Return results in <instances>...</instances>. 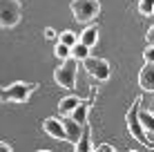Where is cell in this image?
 Returning a JSON list of instances; mask_svg holds the SVG:
<instances>
[{
    "instance_id": "1",
    "label": "cell",
    "mask_w": 154,
    "mask_h": 152,
    "mask_svg": "<svg viewBox=\"0 0 154 152\" xmlns=\"http://www.w3.org/2000/svg\"><path fill=\"white\" fill-rule=\"evenodd\" d=\"M36 90H38V83L16 81L9 87H0V103H27Z\"/></svg>"
},
{
    "instance_id": "2",
    "label": "cell",
    "mask_w": 154,
    "mask_h": 152,
    "mask_svg": "<svg viewBox=\"0 0 154 152\" xmlns=\"http://www.w3.org/2000/svg\"><path fill=\"white\" fill-rule=\"evenodd\" d=\"M72 16L78 23H94V18H98L100 14V0H72L69 2Z\"/></svg>"
},
{
    "instance_id": "3",
    "label": "cell",
    "mask_w": 154,
    "mask_h": 152,
    "mask_svg": "<svg viewBox=\"0 0 154 152\" xmlns=\"http://www.w3.org/2000/svg\"><path fill=\"white\" fill-rule=\"evenodd\" d=\"M54 81L65 90H74L78 81V60H74L72 56L67 60H63L54 72Z\"/></svg>"
},
{
    "instance_id": "4",
    "label": "cell",
    "mask_w": 154,
    "mask_h": 152,
    "mask_svg": "<svg viewBox=\"0 0 154 152\" xmlns=\"http://www.w3.org/2000/svg\"><path fill=\"white\" fill-rule=\"evenodd\" d=\"M23 18V2L20 0H0V27L14 29Z\"/></svg>"
},
{
    "instance_id": "5",
    "label": "cell",
    "mask_w": 154,
    "mask_h": 152,
    "mask_svg": "<svg viewBox=\"0 0 154 152\" xmlns=\"http://www.w3.org/2000/svg\"><path fill=\"white\" fill-rule=\"evenodd\" d=\"M83 67L85 72H87L92 78H96L100 83H107L109 76H112V67H109V63L105 58H98V56H87V58L83 60Z\"/></svg>"
},
{
    "instance_id": "6",
    "label": "cell",
    "mask_w": 154,
    "mask_h": 152,
    "mask_svg": "<svg viewBox=\"0 0 154 152\" xmlns=\"http://www.w3.org/2000/svg\"><path fill=\"white\" fill-rule=\"evenodd\" d=\"M96 94H98V87H89V96L83 98V101L72 110L69 119H72L76 125H81V128H83V125L87 123V119H89V107H92L94 101H96Z\"/></svg>"
},
{
    "instance_id": "7",
    "label": "cell",
    "mask_w": 154,
    "mask_h": 152,
    "mask_svg": "<svg viewBox=\"0 0 154 152\" xmlns=\"http://www.w3.org/2000/svg\"><path fill=\"white\" fill-rule=\"evenodd\" d=\"M136 112H139V98H136V101L132 103V107L127 110V130H130V134H132V137H134L136 141H141L143 145L152 148V143L147 141L145 132H143V130H141V125H139V119H136Z\"/></svg>"
},
{
    "instance_id": "8",
    "label": "cell",
    "mask_w": 154,
    "mask_h": 152,
    "mask_svg": "<svg viewBox=\"0 0 154 152\" xmlns=\"http://www.w3.org/2000/svg\"><path fill=\"white\" fill-rule=\"evenodd\" d=\"M136 119H139V125L141 130L145 132L147 141H154V114L152 110H141V98H139V112H136Z\"/></svg>"
},
{
    "instance_id": "9",
    "label": "cell",
    "mask_w": 154,
    "mask_h": 152,
    "mask_svg": "<svg viewBox=\"0 0 154 152\" xmlns=\"http://www.w3.org/2000/svg\"><path fill=\"white\" fill-rule=\"evenodd\" d=\"M42 130H45V132L49 134V137H54V139L67 141V137H65V128H63L60 119H56V116L45 119V121H42Z\"/></svg>"
},
{
    "instance_id": "10",
    "label": "cell",
    "mask_w": 154,
    "mask_h": 152,
    "mask_svg": "<svg viewBox=\"0 0 154 152\" xmlns=\"http://www.w3.org/2000/svg\"><path fill=\"white\" fill-rule=\"evenodd\" d=\"M94 150V143H92V125L89 121L83 125L81 130V139L76 141V145H74V152H92Z\"/></svg>"
},
{
    "instance_id": "11",
    "label": "cell",
    "mask_w": 154,
    "mask_h": 152,
    "mask_svg": "<svg viewBox=\"0 0 154 152\" xmlns=\"http://www.w3.org/2000/svg\"><path fill=\"white\" fill-rule=\"evenodd\" d=\"M139 85L145 94L154 92V67L152 65H143V70L139 72Z\"/></svg>"
},
{
    "instance_id": "12",
    "label": "cell",
    "mask_w": 154,
    "mask_h": 152,
    "mask_svg": "<svg viewBox=\"0 0 154 152\" xmlns=\"http://www.w3.org/2000/svg\"><path fill=\"white\" fill-rule=\"evenodd\" d=\"M60 123H63V128H65V137H67V141H69L72 145H76V141L81 139V130H83V128H81V125H76L69 116H67V119H60Z\"/></svg>"
},
{
    "instance_id": "13",
    "label": "cell",
    "mask_w": 154,
    "mask_h": 152,
    "mask_svg": "<svg viewBox=\"0 0 154 152\" xmlns=\"http://www.w3.org/2000/svg\"><path fill=\"white\" fill-rule=\"evenodd\" d=\"M96 40H98V25H89V27H85V31L81 34V40H78V43L89 49V47L96 45Z\"/></svg>"
},
{
    "instance_id": "14",
    "label": "cell",
    "mask_w": 154,
    "mask_h": 152,
    "mask_svg": "<svg viewBox=\"0 0 154 152\" xmlns=\"http://www.w3.org/2000/svg\"><path fill=\"white\" fill-rule=\"evenodd\" d=\"M81 101H83L81 96H74V94H69V96L60 98V103H58V112H60V114H67V116H69V114H72V110L76 107Z\"/></svg>"
},
{
    "instance_id": "15",
    "label": "cell",
    "mask_w": 154,
    "mask_h": 152,
    "mask_svg": "<svg viewBox=\"0 0 154 152\" xmlns=\"http://www.w3.org/2000/svg\"><path fill=\"white\" fill-rule=\"evenodd\" d=\"M56 43H60V45H65V47H69V49H72V47L76 45L78 40H76V34H74V31L65 29L63 34H58V40H56Z\"/></svg>"
},
{
    "instance_id": "16",
    "label": "cell",
    "mask_w": 154,
    "mask_h": 152,
    "mask_svg": "<svg viewBox=\"0 0 154 152\" xmlns=\"http://www.w3.org/2000/svg\"><path fill=\"white\" fill-rule=\"evenodd\" d=\"M69 56H72L74 60H85V58H87V56H89V49H87V47H85V45L76 43V45H74L72 49H69Z\"/></svg>"
},
{
    "instance_id": "17",
    "label": "cell",
    "mask_w": 154,
    "mask_h": 152,
    "mask_svg": "<svg viewBox=\"0 0 154 152\" xmlns=\"http://www.w3.org/2000/svg\"><path fill=\"white\" fill-rule=\"evenodd\" d=\"M139 11H141V16L150 18L152 11H154V0H139Z\"/></svg>"
},
{
    "instance_id": "18",
    "label": "cell",
    "mask_w": 154,
    "mask_h": 152,
    "mask_svg": "<svg viewBox=\"0 0 154 152\" xmlns=\"http://www.w3.org/2000/svg\"><path fill=\"white\" fill-rule=\"evenodd\" d=\"M54 56H56V58H60V60H67V58H69V47L56 43V47H54Z\"/></svg>"
},
{
    "instance_id": "19",
    "label": "cell",
    "mask_w": 154,
    "mask_h": 152,
    "mask_svg": "<svg viewBox=\"0 0 154 152\" xmlns=\"http://www.w3.org/2000/svg\"><path fill=\"white\" fill-rule=\"evenodd\" d=\"M143 58H145V65H152V58H154V49H152V45H147V47H145V51H143Z\"/></svg>"
},
{
    "instance_id": "20",
    "label": "cell",
    "mask_w": 154,
    "mask_h": 152,
    "mask_svg": "<svg viewBox=\"0 0 154 152\" xmlns=\"http://www.w3.org/2000/svg\"><path fill=\"white\" fill-rule=\"evenodd\" d=\"M45 38H47V40H56V31L51 29V27H47V29H45Z\"/></svg>"
},
{
    "instance_id": "21",
    "label": "cell",
    "mask_w": 154,
    "mask_h": 152,
    "mask_svg": "<svg viewBox=\"0 0 154 152\" xmlns=\"http://www.w3.org/2000/svg\"><path fill=\"white\" fill-rule=\"evenodd\" d=\"M0 152H14V150H11V145H9V143L0 141Z\"/></svg>"
},
{
    "instance_id": "22",
    "label": "cell",
    "mask_w": 154,
    "mask_h": 152,
    "mask_svg": "<svg viewBox=\"0 0 154 152\" xmlns=\"http://www.w3.org/2000/svg\"><path fill=\"white\" fill-rule=\"evenodd\" d=\"M98 148H100V152H116L109 143H103V145H98Z\"/></svg>"
},
{
    "instance_id": "23",
    "label": "cell",
    "mask_w": 154,
    "mask_h": 152,
    "mask_svg": "<svg viewBox=\"0 0 154 152\" xmlns=\"http://www.w3.org/2000/svg\"><path fill=\"white\" fill-rule=\"evenodd\" d=\"M36 152H51V150H36Z\"/></svg>"
},
{
    "instance_id": "24",
    "label": "cell",
    "mask_w": 154,
    "mask_h": 152,
    "mask_svg": "<svg viewBox=\"0 0 154 152\" xmlns=\"http://www.w3.org/2000/svg\"><path fill=\"white\" fill-rule=\"evenodd\" d=\"M127 152H136V150H127Z\"/></svg>"
}]
</instances>
